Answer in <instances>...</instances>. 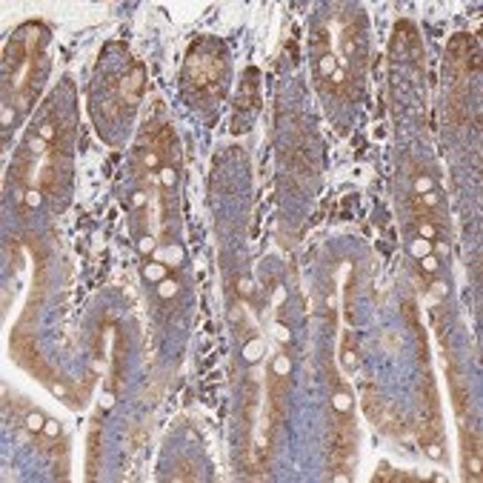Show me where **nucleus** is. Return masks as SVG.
Returning a JSON list of instances; mask_svg holds the SVG:
<instances>
[{"mask_svg": "<svg viewBox=\"0 0 483 483\" xmlns=\"http://www.w3.org/2000/svg\"><path fill=\"white\" fill-rule=\"evenodd\" d=\"M158 295L163 297V300L174 297V295H177V281H172V277H163V281L158 283Z\"/></svg>", "mask_w": 483, "mask_h": 483, "instance_id": "2eb2a0df", "label": "nucleus"}, {"mask_svg": "<svg viewBox=\"0 0 483 483\" xmlns=\"http://www.w3.org/2000/svg\"><path fill=\"white\" fill-rule=\"evenodd\" d=\"M338 66H340V63H338V58H335L332 52L320 55V60H317V69H320V74H323V78H332Z\"/></svg>", "mask_w": 483, "mask_h": 483, "instance_id": "9d476101", "label": "nucleus"}, {"mask_svg": "<svg viewBox=\"0 0 483 483\" xmlns=\"http://www.w3.org/2000/svg\"><path fill=\"white\" fill-rule=\"evenodd\" d=\"M23 203H26L29 209H37V206L43 203V192H40V189H29V192L23 195Z\"/></svg>", "mask_w": 483, "mask_h": 483, "instance_id": "6ab92c4d", "label": "nucleus"}, {"mask_svg": "<svg viewBox=\"0 0 483 483\" xmlns=\"http://www.w3.org/2000/svg\"><path fill=\"white\" fill-rule=\"evenodd\" d=\"M340 358H343V366L352 369V372L361 366V352H358L354 335H343V349H340Z\"/></svg>", "mask_w": 483, "mask_h": 483, "instance_id": "39448f33", "label": "nucleus"}, {"mask_svg": "<svg viewBox=\"0 0 483 483\" xmlns=\"http://www.w3.org/2000/svg\"><path fill=\"white\" fill-rule=\"evenodd\" d=\"M137 252L143 255V258H149V255L155 252V238H149V235H143V238L137 240Z\"/></svg>", "mask_w": 483, "mask_h": 483, "instance_id": "5701e85b", "label": "nucleus"}, {"mask_svg": "<svg viewBox=\"0 0 483 483\" xmlns=\"http://www.w3.org/2000/svg\"><path fill=\"white\" fill-rule=\"evenodd\" d=\"M55 129H58V126H55V117H49V120H43V126L37 129V135H40L43 143H49V140H55Z\"/></svg>", "mask_w": 483, "mask_h": 483, "instance_id": "a211bd4d", "label": "nucleus"}, {"mask_svg": "<svg viewBox=\"0 0 483 483\" xmlns=\"http://www.w3.org/2000/svg\"><path fill=\"white\" fill-rule=\"evenodd\" d=\"M475 46H477V40H475ZM475 46H472V40H469L466 35H454L452 40H449V49H446L449 66H463L469 58V52L475 49Z\"/></svg>", "mask_w": 483, "mask_h": 483, "instance_id": "20e7f679", "label": "nucleus"}, {"mask_svg": "<svg viewBox=\"0 0 483 483\" xmlns=\"http://www.w3.org/2000/svg\"><path fill=\"white\" fill-rule=\"evenodd\" d=\"M132 203H135V206H143V203H146V195H143V192H137V195L132 197Z\"/></svg>", "mask_w": 483, "mask_h": 483, "instance_id": "72a5a7b5", "label": "nucleus"}, {"mask_svg": "<svg viewBox=\"0 0 483 483\" xmlns=\"http://www.w3.org/2000/svg\"><path fill=\"white\" fill-rule=\"evenodd\" d=\"M432 292H435V295H440V297H443V295H446V286H443V283H435V286H432Z\"/></svg>", "mask_w": 483, "mask_h": 483, "instance_id": "f704fd0d", "label": "nucleus"}, {"mask_svg": "<svg viewBox=\"0 0 483 483\" xmlns=\"http://www.w3.org/2000/svg\"><path fill=\"white\" fill-rule=\"evenodd\" d=\"M151 149L174 155V132L169 129V126H160V129L155 132V137H151Z\"/></svg>", "mask_w": 483, "mask_h": 483, "instance_id": "0eeeda50", "label": "nucleus"}, {"mask_svg": "<svg viewBox=\"0 0 483 483\" xmlns=\"http://www.w3.org/2000/svg\"><path fill=\"white\" fill-rule=\"evenodd\" d=\"M432 249H435V243H432V240H423V238H418V240H415V243H412V249H409V252L412 255H415V258H426V255H432Z\"/></svg>", "mask_w": 483, "mask_h": 483, "instance_id": "4468645a", "label": "nucleus"}, {"mask_svg": "<svg viewBox=\"0 0 483 483\" xmlns=\"http://www.w3.org/2000/svg\"><path fill=\"white\" fill-rule=\"evenodd\" d=\"M140 163H143L149 172H155V169H160V151L158 149H146L140 151Z\"/></svg>", "mask_w": 483, "mask_h": 483, "instance_id": "ddd939ff", "label": "nucleus"}, {"mask_svg": "<svg viewBox=\"0 0 483 483\" xmlns=\"http://www.w3.org/2000/svg\"><path fill=\"white\" fill-rule=\"evenodd\" d=\"M143 80H146L143 66L135 63L132 66V74H126V80H123V100L129 103V106H135V103L140 100V94H143V89H146Z\"/></svg>", "mask_w": 483, "mask_h": 483, "instance_id": "f03ea898", "label": "nucleus"}, {"mask_svg": "<svg viewBox=\"0 0 483 483\" xmlns=\"http://www.w3.org/2000/svg\"><path fill=\"white\" fill-rule=\"evenodd\" d=\"M52 392H55L58 397H63L66 395V386H63V383H52Z\"/></svg>", "mask_w": 483, "mask_h": 483, "instance_id": "473e14b6", "label": "nucleus"}, {"mask_svg": "<svg viewBox=\"0 0 483 483\" xmlns=\"http://www.w3.org/2000/svg\"><path fill=\"white\" fill-rule=\"evenodd\" d=\"M97 461H100V415L92 420V432H89V469H86L89 480L97 477Z\"/></svg>", "mask_w": 483, "mask_h": 483, "instance_id": "7ed1b4c3", "label": "nucleus"}, {"mask_svg": "<svg viewBox=\"0 0 483 483\" xmlns=\"http://www.w3.org/2000/svg\"><path fill=\"white\" fill-rule=\"evenodd\" d=\"M238 289H240V295H246V297L252 295V283L246 281V277H243V281H238Z\"/></svg>", "mask_w": 483, "mask_h": 483, "instance_id": "2f4dec72", "label": "nucleus"}, {"mask_svg": "<svg viewBox=\"0 0 483 483\" xmlns=\"http://www.w3.org/2000/svg\"><path fill=\"white\" fill-rule=\"evenodd\" d=\"M112 406H115V392L109 389L106 395H103V403H100V409H112Z\"/></svg>", "mask_w": 483, "mask_h": 483, "instance_id": "c756f323", "label": "nucleus"}, {"mask_svg": "<svg viewBox=\"0 0 483 483\" xmlns=\"http://www.w3.org/2000/svg\"><path fill=\"white\" fill-rule=\"evenodd\" d=\"M423 452L429 454L432 461H440V457H443V446H440V440H429V443L423 446Z\"/></svg>", "mask_w": 483, "mask_h": 483, "instance_id": "b1692460", "label": "nucleus"}, {"mask_svg": "<svg viewBox=\"0 0 483 483\" xmlns=\"http://www.w3.org/2000/svg\"><path fill=\"white\" fill-rule=\"evenodd\" d=\"M274 332H277V340H283V343H289V338H292V335L286 332V326H283V323L274 326Z\"/></svg>", "mask_w": 483, "mask_h": 483, "instance_id": "7c9ffc66", "label": "nucleus"}, {"mask_svg": "<svg viewBox=\"0 0 483 483\" xmlns=\"http://www.w3.org/2000/svg\"><path fill=\"white\" fill-rule=\"evenodd\" d=\"M466 472H469V480H480V454H475V452H466Z\"/></svg>", "mask_w": 483, "mask_h": 483, "instance_id": "9b49d317", "label": "nucleus"}, {"mask_svg": "<svg viewBox=\"0 0 483 483\" xmlns=\"http://www.w3.org/2000/svg\"><path fill=\"white\" fill-rule=\"evenodd\" d=\"M43 438H49V440L60 438V423H58V420H46V426H43Z\"/></svg>", "mask_w": 483, "mask_h": 483, "instance_id": "393cba45", "label": "nucleus"}, {"mask_svg": "<svg viewBox=\"0 0 483 483\" xmlns=\"http://www.w3.org/2000/svg\"><path fill=\"white\" fill-rule=\"evenodd\" d=\"M317 52H320V55H326V52H329V35H326V29L317 32Z\"/></svg>", "mask_w": 483, "mask_h": 483, "instance_id": "cd10ccee", "label": "nucleus"}, {"mask_svg": "<svg viewBox=\"0 0 483 483\" xmlns=\"http://www.w3.org/2000/svg\"><path fill=\"white\" fill-rule=\"evenodd\" d=\"M289 372H292V361H289L286 354H277V358H274V366H272V375L286 377Z\"/></svg>", "mask_w": 483, "mask_h": 483, "instance_id": "f3484780", "label": "nucleus"}, {"mask_svg": "<svg viewBox=\"0 0 483 483\" xmlns=\"http://www.w3.org/2000/svg\"><path fill=\"white\" fill-rule=\"evenodd\" d=\"M43 426H46V418L40 412H29V415H26V429H29L32 435H43Z\"/></svg>", "mask_w": 483, "mask_h": 483, "instance_id": "f8f14e48", "label": "nucleus"}, {"mask_svg": "<svg viewBox=\"0 0 483 483\" xmlns=\"http://www.w3.org/2000/svg\"><path fill=\"white\" fill-rule=\"evenodd\" d=\"M403 312H406V320H409V326H412V329H418V315H415V303L406 300V303H403Z\"/></svg>", "mask_w": 483, "mask_h": 483, "instance_id": "bb28decb", "label": "nucleus"}, {"mask_svg": "<svg viewBox=\"0 0 483 483\" xmlns=\"http://www.w3.org/2000/svg\"><path fill=\"white\" fill-rule=\"evenodd\" d=\"M143 274L149 277V281H158V283H160L163 277H166V269L160 266V263H149V266L143 269Z\"/></svg>", "mask_w": 483, "mask_h": 483, "instance_id": "aec40b11", "label": "nucleus"}, {"mask_svg": "<svg viewBox=\"0 0 483 483\" xmlns=\"http://www.w3.org/2000/svg\"><path fill=\"white\" fill-rule=\"evenodd\" d=\"M420 269H423V272H429V274H435V272H438V258H435V255H426V258H420Z\"/></svg>", "mask_w": 483, "mask_h": 483, "instance_id": "a878e982", "label": "nucleus"}, {"mask_svg": "<svg viewBox=\"0 0 483 483\" xmlns=\"http://www.w3.org/2000/svg\"><path fill=\"white\" fill-rule=\"evenodd\" d=\"M426 192H432V177L429 174H418L415 177V195H426Z\"/></svg>", "mask_w": 483, "mask_h": 483, "instance_id": "412c9836", "label": "nucleus"}, {"mask_svg": "<svg viewBox=\"0 0 483 483\" xmlns=\"http://www.w3.org/2000/svg\"><path fill=\"white\" fill-rule=\"evenodd\" d=\"M418 235L423 240H438V223H429V220H418Z\"/></svg>", "mask_w": 483, "mask_h": 483, "instance_id": "dca6fc26", "label": "nucleus"}, {"mask_svg": "<svg viewBox=\"0 0 483 483\" xmlns=\"http://www.w3.org/2000/svg\"><path fill=\"white\" fill-rule=\"evenodd\" d=\"M343 52H346V55H352V52H354V37H352V32H346V37H343Z\"/></svg>", "mask_w": 483, "mask_h": 483, "instance_id": "c85d7f7f", "label": "nucleus"}, {"mask_svg": "<svg viewBox=\"0 0 483 483\" xmlns=\"http://www.w3.org/2000/svg\"><path fill=\"white\" fill-rule=\"evenodd\" d=\"M377 406H380V397H377V389H375V383H366L363 386V409H366V415H369V420H380V415L383 412H377Z\"/></svg>", "mask_w": 483, "mask_h": 483, "instance_id": "423d86ee", "label": "nucleus"}, {"mask_svg": "<svg viewBox=\"0 0 483 483\" xmlns=\"http://www.w3.org/2000/svg\"><path fill=\"white\" fill-rule=\"evenodd\" d=\"M160 183H163V189H174V183H177V174H174L172 166H163V169H160Z\"/></svg>", "mask_w": 483, "mask_h": 483, "instance_id": "4be33fe9", "label": "nucleus"}, {"mask_svg": "<svg viewBox=\"0 0 483 483\" xmlns=\"http://www.w3.org/2000/svg\"><path fill=\"white\" fill-rule=\"evenodd\" d=\"M195 463H192V461H177V463H174V472H172V477H174V480H195Z\"/></svg>", "mask_w": 483, "mask_h": 483, "instance_id": "1a4fd4ad", "label": "nucleus"}, {"mask_svg": "<svg viewBox=\"0 0 483 483\" xmlns=\"http://www.w3.org/2000/svg\"><path fill=\"white\" fill-rule=\"evenodd\" d=\"M223 74V58H220V52L209 43H200L192 49L186 60V80L192 86L197 89H206L212 83H217Z\"/></svg>", "mask_w": 483, "mask_h": 483, "instance_id": "f257e3e1", "label": "nucleus"}, {"mask_svg": "<svg viewBox=\"0 0 483 483\" xmlns=\"http://www.w3.org/2000/svg\"><path fill=\"white\" fill-rule=\"evenodd\" d=\"M332 406H335V415H352V395L343 383L335 386V395H332Z\"/></svg>", "mask_w": 483, "mask_h": 483, "instance_id": "6e6552de", "label": "nucleus"}]
</instances>
